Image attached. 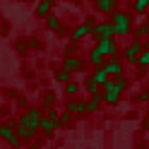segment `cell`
<instances>
[{
    "instance_id": "1",
    "label": "cell",
    "mask_w": 149,
    "mask_h": 149,
    "mask_svg": "<svg viewBox=\"0 0 149 149\" xmlns=\"http://www.w3.org/2000/svg\"><path fill=\"white\" fill-rule=\"evenodd\" d=\"M125 89V79H120L118 77V82H111V79H106L104 84H101V91H104V101L106 104H116V101L120 99V91Z\"/></svg>"
},
{
    "instance_id": "2",
    "label": "cell",
    "mask_w": 149,
    "mask_h": 149,
    "mask_svg": "<svg viewBox=\"0 0 149 149\" xmlns=\"http://www.w3.org/2000/svg\"><path fill=\"white\" fill-rule=\"evenodd\" d=\"M111 53H116V43L111 41V39H101V43L91 51V63H94V65H101L104 58L111 55Z\"/></svg>"
},
{
    "instance_id": "3",
    "label": "cell",
    "mask_w": 149,
    "mask_h": 149,
    "mask_svg": "<svg viewBox=\"0 0 149 149\" xmlns=\"http://www.w3.org/2000/svg\"><path fill=\"white\" fill-rule=\"evenodd\" d=\"M91 34H94L96 39L101 41V39H111V36L116 34V29H113V24H111V22H104V24H96V26H91Z\"/></svg>"
},
{
    "instance_id": "4",
    "label": "cell",
    "mask_w": 149,
    "mask_h": 149,
    "mask_svg": "<svg viewBox=\"0 0 149 149\" xmlns=\"http://www.w3.org/2000/svg\"><path fill=\"white\" fill-rule=\"evenodd\" d=\"M111 24H113L116 34H127V29H130V19H127V15H116Z\"/></svg>"
},
{
    "instance_id": "5",
    "label": "cell",
    "mask_w": 149,
    "mask_h": 149,
    "mask_svg": "<svg viewBox=\"0 0 149 149\" xmlns=\"http://www.w3.org/2000/svg\"><path fill=\"white\" fill-rule=\"evenodd\" d=\"M39 127L43 130L46 135H51L55 127H58V118H55V111H51V118H46V120H39Z\"/></svg>"
},
{
    "instance_id": "6",
    "label": "cell",
    "mask_w": 149,
    "mask_h": 149,
    "mask_svg": "<svg viewBox=\"0 0 149 149\" xmlns=\"http://www.w3.org/2000/svg\"><path fill=\"white\" fill-rule=\"evenodd\" d=\"M36 130H39V127H34V125H29V123H26V120H19V127H17V137H31L34 132H36Z\"/></svg>"
},
{
    "instance_id": "7",
    "label": "cell",
    "mask_w": 149,
    "mask_h": 149,
    "mask_svg": "<svg viewBox=\"0 0 149 149\" xmlns=\"http://www.w3.org/2000/svg\"><path fill=\"white\" fill-rule=\"evenodd\" d=\"M0 135H3L10 144H19V137L12 132V127H10V125H0Z\"/></svg>"
},
{
    "instance_id": "8",
    "label": "cell",
    "mask_w": 149,
    "mask_h": 149,
    "mask_svg": "<svg viewBox=\"0 0 149 149\" xmlns=\"http://www.w3.org/2000/svg\"><path fill=\"white\" fill-rule=\"evenodd\" d=\"M137 53H139V41H135L132 46H127V48H125V60H130V63H135L137 60Z\"/></svg>"
},
{
    "instance_id": "9",
    "label": "cell",
    "mask_w": 149,
    "mask_h": 149,
    "mask_svg": "<svg viewBox=\"0 0 149 149\" xmlns=\"http://www.w3.org/2000/svg\"><path fill=\"white\" fill-rule=\"evenodd\" d=\"M91 26H94L91 22H87V24H82V26H77V29H74V34H72V39H74V41L84 39V36H87V34L91 31Z\"/></svg>"
},
{
    "instance_id": "10",
    "label": "cell",
    "mask_w": 149,
    "mask_h": 149,
    "mask_svg": "<svg viewBox=\"0 0 149 149\" xmlns=\"http://www.w3.org/2000/svg\"><path fill=\"white\" fill-rule=\"evenodd\" d=\"M22 120H26V123H29V125H34V127H39V120H41V113H39V111H26V116L22 118Z\"/></svg>"
},
{
    "instance_id": "11",
    "label": "cell",
    "mask_w": 149,
    "mask_h": 149,
    "mask_svg": "<svg viewBox=\"0 0 149 149\" xmlns=\"http://www.w3.org/2000/svg\"><path fill=\"white\" fill-rule=\"evenodd\" d=\"M104 70L108 72V77H111V74H113V77H120V74H123V68H120L118 63H108V65H104Z\"/></svg>"
},
{
    "instance_id": "12",
    "label": "cell",
    "mask_w": 149,
    "mask_h": 149,
    "mask_svg": "<svg viewBox=\"0 0 149 149\" xmlns=\"http://www.w3.org/2000/svg\"><path fill=\"white\" fill-rule=\"evenodd\" d=\"M87 87H89V91H91V96H101V84H96L91 77H89V82H87Z\"/></svg>"
},
{
    "instance_id": "13",
    "label": "cell",
    "mask_w": 149,
    "mask_h": 149,
    "mask_svg": "<svg viewBox=\"0 0 149 149\" xmlns=\"http://www.w3.org/2000/svg\"><path fill=\"white\" fill-rule=\"evenodd\" d=\"M79 68H82V63L77 58H68L65 60V70H79Z\"/></svg>"
},
{
    "instance_id": "14",
    "label": "cell",
    "mask_w": 149,
    "mask_h": 149,
    "mask_svg": "<svg viewBox=\"0 0 149 149\" xmlns=\"http://www.w3.org/2000/svg\"><path fill=\"white\" fill-rule=\"evenodd\" d=\"M113 3H116V0H99V10H101V12H111Z\"/></svg>"
},
{
    "instance_id": "15",
    "label": "cell",
    "mask_w": 149,
    "mask_h": 149,
    "mask_svg": "<svg viewBox=\"0 0 149 149\" xmlns=\"http://www.w3.org/2000/svg\"><path fill=\"white\" fill-rule=\"evenodd\" d=\"M99 99H101V96H91V101L84 104V111H96V108H99Z\"/></svg>"
},
{
    "instance_id": "16",
    "label": "cell",
    "mask_w": 149,
    "mask_h": 149,
    "mask_svg": "<svg viewBox=\"0 0 149 149\" xmlns=\"http://www.w3.org/2000/svg\"><path fill=\"white\" fill-rule=\"evenodd\" d=\"M48 12H51V0H46V3H41V5H39V15H41V17H46Z\"/></svg>"
},
{
    "instance_id": "17",
    "label": "cell",
    "mask_w": 149,
    "mask_h": 149,
    "mask_svg": "<svg viewBox=\"0 0 149 149\" xmlns=\"http://www.w3.org/2000/svg\"><path fill=\"white\" fill-rule=\"evenodd\" d=\"M70 111H74V113H87V111H84V104H79V101L70 104Z\"/></svg>"
},
{
    "instance_id": "18",
    "label": "cell",
    "mask_w": 149,
    "mask_h": 149,
    "mask_svg": "<svg viewBox=\"0 0 149 149\" xmlns=\"http://www.w3.org/2000/svg\"><path fill=\"white\" fill-rule=\"evenodd\" d=\"M137 60H139V65H142V68H147V63H149V53L144 51V53H139L137 55Z\"/></svg>"
},
{
    "instance_id": "19",
    "label": "cell",
    "mask_w": 149,
    "mask_h": 149,
    "mask_svg": "<svg viewBox=\"0 0 149 149\" xmlns=\"http://www.w3.org/2000/svg\"><path fill=\"white\" fill-rule=\"evenodd\" d=\"M58 79H60V82H68V79H70V70H65V68H63V70L58 72Z\"/></svg>"
},
{
    "instance_id": "20",
    "label": "cell",
    "mask_w": 149,
    "mask_h": 149,
    "mask_svg": "<svg viewBox=\"0 0 149 149\" xmlns=\"http://www.w3.org/2000/svg\"><path fill=\"white\" fill-rule=\"evenodd\" d=\"M65 91H68V94H74V91H77V84L68 79V87H65Z\"/></svg>"
},
{
    "instance_id": "21",
    "label": "cell",
    "mask_w": 149,
    "mask_h": 149,
    "mask_svg": "<svg viewBox=\"0 0 149 149\" xmlns=\"http://www.w3.org/2000/svg\"><path fill=\"white\" fill-rule=\"evenodd\" d=\"M135 7H137V12H144V10H147V0H137Z\"/></svg>"
},
{
    "instance_id": "22",
    "label": "cell",
    "mask_w": 149,
    "mask_h": 149,
    "mask_svg": "<svg viewBox=\"0 0 149 149\" xmlns=\"http://www.w3.org/2000/svg\"><path fill=\"white\" fill-rule=\"evenodd\" d=\"M48 26H51V29H58V26H60V22L55 19V17H48Z\"/></svg>"
}]
</instances>
